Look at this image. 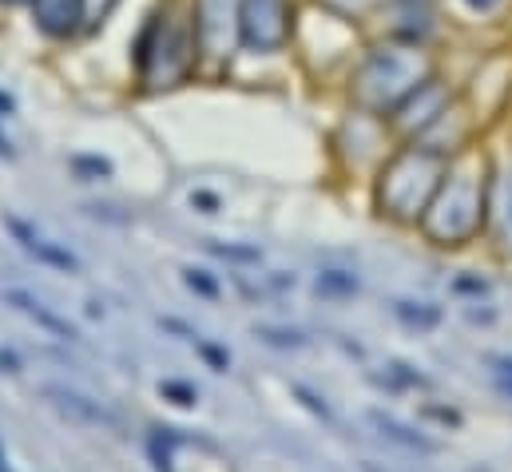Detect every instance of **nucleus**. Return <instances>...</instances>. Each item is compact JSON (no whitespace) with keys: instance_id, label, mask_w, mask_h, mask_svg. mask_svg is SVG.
<instances>
[{"instance_id":"4","label":"nucleus","mask_w":512,"mask_h":472,"mask_svg":"<svg viewBox=\"0 0 512 472\" xmlns=\"http://www.w3.org/2000/svg\"><path fill=\"white\" fill-rule=\"evenodd\" d=\"M445 171H449L445 155L429 151L425 143H401L378 167V183H374L378 215H385L389 223H401V227H417L421 215L429 211Z\"/></svg>"},{"instance_id":"26","label":"nucleus","mask_w":512,"mask_h":472,"mask_svg":"<svg viewBox=\"0 0 512 472\" xmlns=\"http://www.w3.org/2000/svg\"><path fill=\"white\" fill-rule=\"evenodd\" d=\"M12 112H16V100H12L8 92H0V119H8Z\"/></svg>"},{"instance_id":"32","label":"nucleus","mask_w":512,"mask_h":472,"mask_svg":"<svg viewBox=\"0 0 512 472\" xmlns=\"http://www.w3.org/2000/svg\"><path fill=\"white\" fill-rule=\"evenodd\" d=\"M366 472H378V469H374V465H366Z\"/></svg>"},{"instance_id":"15","label":"nucleus","mask_w":512,"mask_h":472,"mask_svg":"<svg viewBox=\"0 0 512 472\" xmlns=\"http://www.w3.org/2000/svg\"><path fill=\"white\" fill-rule=\"evenodd\" d=\"M453 4L473 20H497L512 8V0H453Z\"/></svg>"},{"instance_id":"31","label":"nucleus","mask_w":512,"mask_h":472,"mask_svg":"<svg viewBox=\"0 0 512 472\" xmlns=\"http://www.w3.org/2000/svg\"><path fill=\"white\" fill-rule=\"evenodd\" d=\"M0 472H8V469H4V453H0Z\"/></svg>"},{"instance_id":"30","label":"nucleus","mask_w":512,"mask_h":472,"mask_svg":"<svg viewBox=\"0 0 512 472\" xmlns=\"http://www.w3.org/2000/svg\"><path fill=\"white\" fill-rule=\"evenodd\" d=\"M409 4H433V0H409Z\"/></svg>"},{"instance_id":"14","label":"nucleus","mask_w":512,"mask_h":472,"mask_svg":"<svg viewBox=\"0 0 512 472\" xmlns=\"http://www.w3.org/2000/svg\"><path fill=\"white\" fill-rule=\"evenodd\" d=\"M393 314L405 326H417V330H433L441 322V310H433L429 302H393Z\"/></svg>"},{"instance_id":"29","label":"nucleus","mask_w":512,"mask_h":472,"mask_svg":"<svg viewBox=\"0 0 512 472\" xmlns=\"http://www.w3.org/2000/svg\"><path fill=\"white\" fill-rule=\"evenodd\" d=\"M0 4H4V8H28L32 0H0Z\"/></svg>"},{"instance_id":"1","label":"nucleus","mask_w":512,"mask_h":472,"mask_svg":"<svg viewBox=\"0 0 512 472\" xmlns=\"http://www.w3.org/2000/svg\"><path fill=\"white\" fill-rule=\"evenodd\" d=\"M489 159L469 147L449 159V171L421 215L417 231L441 250H461L485 235V203H489Z\"/></svg>"},{"instance_id":"18","label":"nucleus","mask_w":512,"mask_h":472,"mask_svg":"<svg viewBox=\"0 0 512 472\" xmlns=\"http://www.w3.org/2000/svg\"><path fill=\"white\" fill-rule=\"evenodd\" d=\"M255 334L266 342V346H278V350H298V346H306V338H302L298 330H274V326H258Z\"/></svg>"},{"instance_id":"3","label":"nucleus","mask_w":512,"mask_h":472,"mask_svg":"<svg viewBox=\"0 0 512 472\" xmlns=\"http://www.w3.org/2000/svg\"><path fill=\"white\" fill-rule=\"evenodd\" d=\"M429 76H433V60H429L425 44H409V40L389 36L358 56V64L350 72V100L362 112L389 116Z\"/></svg>"},{"instance_id":"7","label":"nucleus","mask_w":512,"mask_h":472,"mask_svg":"<svg viewBox=\"0 0 512 472\" xmlns=\"http://www.w3.org/2000/svg\"><path fill=\"white\" fill-rule=\"evenodd\" d=\"M453 104H457V96H453L449 84L433 72L425 84H417V88L385 116V123H389V131H393L397 143H413V139H421L437 119L445 116Z\"/></svg>"},{"instance_id":"9","label":"nucleus","mask_w":512,"mask_h":472,"mask_svg":"<svg viewBox=\"0 0 512 472\" xmlns=\"http://www.w3.org/2000/svg\"><path fill=\"white\" fill-rule=\"evenodd\" d=\"M88 8L92 0H32L28 16L32 28L48 40H76L88 28Z\"/></svg>"},{"instance_id":"11","label":"nucleus","mask_w":512,"mask_h":472,"mask_svg":"<svg viewBox=\"0 0 512 472\" xmlns=\"http://www.w3.org/2000/svg\"><path fill=\"white\" fill-rule=\"evenodd\" d=\"M4 302H8V306H16V310H20L24 318H32L36 326H44L48 334H56V338H64V342H72V338H76V330H72L60 314H52L40 298H32V294H24V290H8V294H4Z\"/></svg>"},{"instance_id":"25","label":"nucleus","mask_w":512,"mask_h":472,"mask_svg":"<svg viewBox=\"0 0 512 472\" xmlns=\"http://www.w3.org/2000/svg\"><path fill=\"white\" fill-rule=\"evenodd\" d=\"M191 203H195V207H203V215H215V211H219V199H215V195H207V191H195V195H191Z\"/></svg>"},{"instance_id":"28","label":"nucleus","mask_w":512,"mask_h":472,"mask_svg":"<svg viewBox=\"0 0 512 472\" xmlns=\"http://www.w3.org/2000/svg\"><path fill=\"white\" fill-rule=\"evenodd\" d=\"M0 369H4V373H16V357H12V354H0Z\"/></svg>"},{"instance_id":"22","label":"nucleus","mask_w":512,"mask_h":472,"mask_svg":"<svg viewBox=\"0 0 512 472\" xmlns=\"http://www.w3.org/2000/svg\"><path fill=\"white\" fill-rule=\"evenodd\" d=\"M159 393L171 397L175 405H195V401H199V393H195L191 385H183V381H159Z\"/></svg>"},{"instance_id":"6","label":"nucleus","mask_w":512,"mask_h":472,"mask_svg":"<svg viewBox=\"0 0 512 472\" xmlns=\"http://www.w3.org/2000/svg\"><path fill=\"white\" fill-rule=\"evenodd\" d=\"M199 60L227 64L239 52V0H191L187 4Z\"/></svg>"},{"instance_id":"2","label":"nucleus","mask_w":512,"mask_h":472,"mask_svg":"<svg viewBox=\"0 0 512 472\" xmlns=\"http://www.w3.org/2000/svg\"><path fill=\"white\" fill-rule=\"evenodd\" d=\"M131 68L147 92H167L191 80V72L199 68V48L187 8H179L175 0H159L147 12L131 44Z\"/></svg>"},{"instance_id":"13","label":"nucleus","mask_w":512,"mask_h":472,"mask_svg":"<svg viewBox=\"0 0 512 472\" xmlns=\"http://www.w3.org/2000/svg\"><path fill=\"white\" fill-rule=\"evenodd\" d=\"M370 425L382 433V437H389V441H397L401 449H413V453H437V441H429V437H421L417 429H409L405 421H397V417H389V413H370Z\"/></svg>"},{"instance_id":"27","label":"nucleus","mask_w":512,"mask_h":472,"mask_svg":"<svg viewBox=\"0 0 512 472\" xmlns=\"http://www.w3.org/2000/svg\"><path fill=\"white\" fill-rule=\"evenodd\" d=\"M0 159H16V147H12L4 135H0Z\"/></svg>"},{"instance_id":"10","label":"nucleus","mask_w":512,"mask_h":472,"mask_svg":"<svg viewBox=\"0 0 512 472\" xmlns=\"http://www.w3.org/2000/svg\"><path fill=\"white\" fill-rule=\"evenodd\" d=\"M44 397H48L60 413H68V417H76V421H84V425H96V429H120V417H116L112 409H104L100 401H92V397H84V393H76V389L44 385Z\"/></svg>"},{"instance_id":"19","label":"nucleus","mask_w":512,"mask_h":472,"mask_svg":"<svg viewBox=\"0 0 512 472\" xmlns=\"http://www.w3.org/2000/svg\"><path fill=\"white\" fill-rule=\"evenodd\" d=\"M72 171L84 175V179H112V163L100 159V155H76L72 159Z\"/></svg>"},{"instance_id":"24","label":"nucleus","mask_w":512,"mask_h":472,"mask_svg":"<svg viewBox=\"0 0 512 472\" xmlns=\"http://www.w3.org/2000/svg\"><path fill=\"white\" fill-rule=\"evenodd\" d=\"M294 393H298V397H302V401H306V405H310V409H314L322 421H330V409H326V405H322V401H318V397H314L306 385H294Z\"/></svg>"},{"instance_id":"20","label":"nucleus","mask_w":512,"mask_h":472,"mask_svg":"<svg viewBox=\"0 0 512 472\" xmlns=\"http://www.w3.org/2000/svg\"><path fill=\"white\" fill-rule=\"evenodd\" d=\"M207 250L219 254V258H231V262H258L262 258L255 246H223V242H211Z\"/></svg>"},{"instance_id":"21","label":"nucleus","mask_w":512,"mask_h":472,"mask_svg":"<svg viewBox=\"0 0 512 472\" xmlns=\"http://www.w3.org/2000/svg\"><path fill=\"white\" fill-rule=\"evenodd\" d=\"M183 282L203 298H219V286H215V278H207V270H183Z\"/></svg>"},{"instance_id":"17","label":"nucleus","mask_w":512,"mask_h":472,"mask_svg":"<svg viewBox=\"0 0 512 472\" xmlns=\"http://www.w3.org/2000/svg\"><path fill=\"white\" fill-rule=\"evenodd\" d=\"M354 290H358V278L346 270H322L318 274V294H354Z\"/></svg>"},{"instance_id":"12","label":"nucleus","mask_w":512,"mask_h":472,"mask_svg":"<svg viewBox=\"0 0 512 472\" xmlns=\"http://www.w3.org/2000/svg\"><path fill=\"white\" fill-rule=\"evenodd\" d=\"M8 223V231L20 238V246L28 250V254H36L40 262H48V266H60V270H80V262H76V254H68V250H60V246H52V242H44V238L36 235L32 227H24L20 219H4Z\"/></svg>"},{"instance_id":"5","label":"nucleus","mask_w":512,"mask_h":472,"mask_svg":"<svg viewBox=\"0 0 512 472\" xmlns=\"http://www.w3.org/2000/svg\"><path fill=\"white\" fill-rule=\"evenodd\" d=\"M298 28L294 0H239V52L278 56L290 48Z\"/></svg>"},{"instance_id":"8","label":"nucleus","mask_w":512,"mask_h":472,"mask_svg":"<svg viewBox=\"0 0 512 472\" xmlns=\"http://www.w3.org/2000/svg\"><path fill=\"white\" fill-rule=\"evenodd\" d=\"M485 238L501 258H512V163L489 167V203H485Z\"/></svg>"},{"instance_id":"23","label":"nucleus","mask_w":512,"mask_h":472,"mask_svg":"<svg viewBox=\"0 0 512 472\" xmlns=\"http://www.w3.org/2000/svg\"><path fill=\"white\" fill-rule=\"evenodd\" d=\"M195 346H199V354L207 357V361H211V365H215V369H219V373H223V369H227V365H231V357L223 354V350H215V346H207V342H195Z\"/></svg>"},{"instance_id":"16","label":"nucleus","mask_w":512,"mask_h":472,"mask_svg":"<svg viewBox=\"0 0 512 472\" xmlns=\"http://www.w3.org/2000/svg\"><path fill=\"white\" fill-rule=\"evenodd\" d=\"M330 16H342V20H362L366 12H374L382 0H318Z\"/></svg>"}]
</instances>
